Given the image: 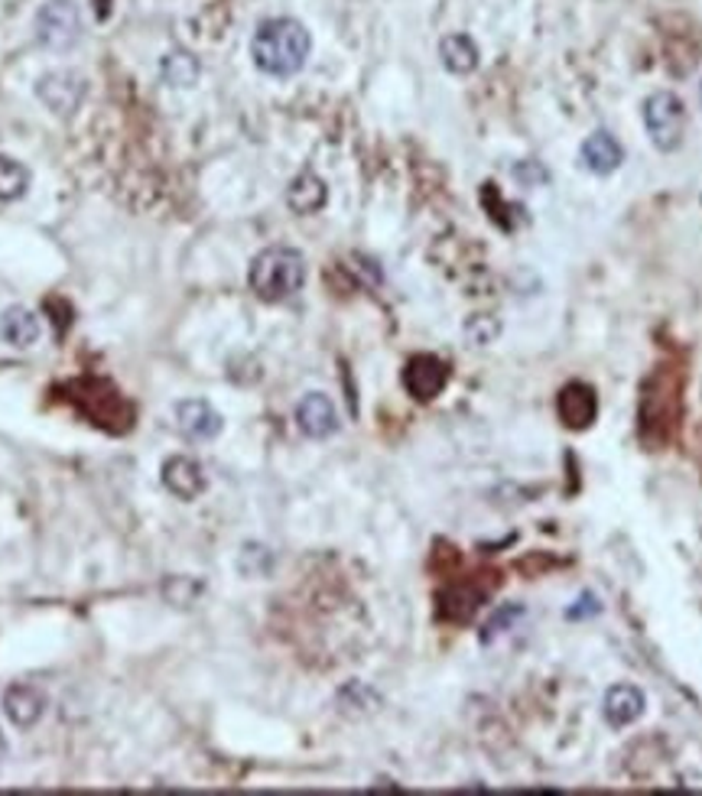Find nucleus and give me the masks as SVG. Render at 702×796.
I'll list each match as a JSON object with an SVG mask.
<instances>
[{"label": "nucleus", "mask_w": 702, "mask_h": 796, "mask_svg": "<svg viewBox=\"0 0 702 796\" xmlns=\"http://www.w3.org/2000/svg\"><path fill=\"white\" fill-rule=\"evenodd\" d=\"M36 40L53 50L65 53L78 46L82 40V13L72 0H46L36 13Z\"/></svg>", "instance_id": "4"}, {"label": "nucleus", "mask_w": 702, "mask_h": 796, "mask_svg": "<svg viewBox=\"0 0 702 796\" xmlns=\"http://www.w3.org/2000/svg\"><path fill=\"white\" fill-rule=\"evenodd\" d=\"M514 179H521L524 185H543L546 182V170L536 160H526V163L514 167Z\"/></svg>", "instance_id": "20"}, {"label": "nucleus", "mask_w": 702, "mask_h": 796, "mask_svg": "<svg viewBox=\"0 0 702 796\" xmlns=\"http://www.w3.org/2000/svg\"><path fill=\"white\" fill-rule=\"evenodd\" d=\"M556 413L563 426L570 429H588L598 416V397L588 384H566L556 400Z\"/></svg>", "instance_id": "10"}, {"label": "nucleus", "mask_w": 702, "mask_h": 796, "mask_svg": "<svg viewBox=\"0 0 702 796\" xmlns=\"http://www.w3.org/2000/svg\"><path fill=\"white\" fill-rule=\"evenodd\" d=\"M30 189V170L10 157H0V202H13L26 195Z\"/></svg>", "instance_id": "18"}, {"label": "nucleus", "mask_w": 702, "mask_h": 796, "mask_svg": "<svg viewBox=\"0 0 702 796\" xmlns=\"http://www.w3.org/2000/svg\"><path fill=\"white\" fill-rule=\"evenodd\" d=\"M644 709H647V699H644L641 689L631 686V682L611 686V689L605 692V702H602L605 722H608L611 729H628V725H635L644 715Z\"/></svg>", "instance_id": "9"}, {"label": "nucleus", "mask_w": 702, "mask_h": 796, "mask_svg": "<svg viewBox=\"0 0 702 796\" xmlns=\"http://www.w3.org/2000/svg\"><path fill=\"white\" fill-rule=\"evenodd\" d=\"M160 72H163V82H167V85H173V88H192V85L199 82V72H202V68H199V59L192 56V53L176 50V53L163 59Z\"/></svg>", "instance_id": "17"}, {"label": "nucleus", "mask_w": 702, "mask_h": 796, "mask_svg": "<svg viewBox=\"0 0 702 796\" xmlns=\"http://www.w3.org/2000/svg\"><path fill=\"white\" fill-rule=\"evenodd\" d=\"M3 712H7V719L17 729H33L43 719V712H46V696L36 686H30V682L10 686L3 692Z\"/></svg>", "instance_id": "11"}, {"label": "nucleus", "mask_w": 702, "mask_h": 796, "mask_svg": "<svg viewBox=\"0 0 702 796\" xmlns=\"http://www.w3.org/2000/svg\"><path fill=\"white\" fill-rule=\"evenodd\" d=\"M3 757H7V741L0 735V764H3Z\"/></svg>", "instance_id": "22"}, {"label": "nucleus", "mask_w": 702, "mask_h": 796, "mask_svg": "<svg viewBox=\"0 0 702 796\" xmlns=\"http://www.w3.org/2000/svg\"><path fill=\"white\" fill-rule=\"evenodd\" d=\"M40 319L30 312V309H23V306H10L3 316H0V339L7 341V344H13V348H30V344H36L40 341Z\"/></svg>", "instance_id": "15"}, {"label": "nucleus", "mask_w": 702, "mask_h": 796, "mask_svg": "<svg viewBox=\"0 0 702 796\" xmlns=\"http://www.w3.org/2000/svg\"><path fill=\"white\" fill-rule=\"evenodd\" d=\"M296 426L309 439H329L339 433V410L326 394H306L296 406Z\"/></svg>", "instance_id": "8"}, {"label": "nucleus", "mask_w": 702, "mask_h": 796, "mask_svg": "<svg viewBox=\"0 0 702 796\" xmlns=\"http://www.w3.org/2000/svg\"><path fill=\"white\" fill-rule=\"evenodd\" d=\"M247 280L251 289L267 303L290 299L306 284V257L296 247H284V244L267 247L254 257Z\"/></svg>", "instance_id": "2"}, {"label": "nucleus", "mask_w": 702, "mask_h": 796, "mask_svg": "<svg viewBox=\"0 0 702 796\" xmlns=\"http://www.w3.org/2000/svg\"><path fill=\"white\" fill-rule=\"evenodd\" d=\"M621 160H625V150H621V144H618L608 130H595L592 137H585L583 150H579V163H583L592 176H608V172H615L621 167Z\"/></svg>", "instance_id": "13"}, {"label": "nucleus", "mask_w": 702, "mask_h": 796, "mask_svg": "<svg viewBox=\"0 0 702 796\" xmlns=\"http://www.w3.org/2000/svg\"><path fill=\"white\" fill-rule=\"evenodd\" d=\"M644 127L647 137L657 150L673 153L683 144V130H687V108L673 92H653L644 102Z\"/></svg>", "instance_id": "3"}, {"label": "nucleus", "mask_w": 702, "mask_h": 796, "mask_svg": "<svg viewBox=\"0 0 702 796\" xmlns=\"http://www.w3.org/2000/svg\"><path fill=\"white\" fill-rule=\"evenodd\" d=\"M524 615V608L521 605H508L501 615H494L491 622H488V630L481 634V640H494V634H504L508 627H511V622H518Z\"/></svg>", "instance_id": "19"}, {"label": "nucleus", "mask_w": 702, "mask_h": 796, "mask_svg": "<svg viewBox=\"0 0 702 796\" xmlns=\"http://www.w3.org/2000/svg\"><path fill=\"white\" fill-rule=\"evenodd\" d=\"M163 485L176 498L195 501L205 491V471H202V465L195 458L176 455V458H167V465H163Z\"/></svg>", "instance_id": "12"}, {"label": "nucleus", "mask_w": 702, "mask_h": 796, "mask_svg": "<svg viewBox=\"0 0 702 796\" xmlns=\"http://www.w3.org/2000/svg\"><path fill=\"white\" fill-rule=\"evenodd\" d=\"M326 199H329V189L312 170L299 172L287 189V205L296 215H316L326 205Z\"/></svg>", "instance_id": "14"}, {"label": "nucleus", "mask_w": 702, "mask_h": 796, "mask_svg": "<svg viewBox=\"0 0 702 796\" xmlns=\"http://www.w3.org/2000/svg\"><path fill=\"white\" fill-rule=\"evenodd\" d=\"M36 95L50 112L59 114V117H68V114H75V108L85 98V82H82L78 72H50V75L40 78Z\"/></svg>", "instance_id": "5"}, {"label": "nucleus", "mask_w": 702, "mask_h": 796, "mask_svg": "<svg viewBox=\"0 0 702 796\" xmlns=\"http://www.w3.org/2000/svg\"><path fill=\"white\" fill-rule=\"evenodd\" d=\"M446 381H449V368L436 354H416V358H410L407 368H404V388L416 400L439 397Z\"/></svg>", "instance_id": "7"}, {"label": "nucleus", "mask_w": 702, "mask_h": 796, "mask_svg": "<svg viewBox=\"0 0 702 796\" xmlns=\"http://www.w3.org/2000/svg\"><path fill=\"white\" fill-rule=\"evenodd\" d=\"M583 602H585V605H579V608H570V618H583V615H592V612H598V602H595L592 595H585Z\"/></svg>", "instance_id": "21"}, {"label": "nucleus", "mask_w": 702, "mask_h": 796, "mask_svg": "<svg viewBox=\"0 0 702 796\" xmlns=\"http://www.w3.org/2000/svg\"><path fill=\"white\" fill-rule=\"evenodd\" d=\"M176 426H179V433L185 439L209 443V439H215L225 429V420L205 400H182V403H176Z\"/></svg>", "instance_id": "6"}, {"label": "nucleus", "mask_w": 702, "mask_h": 796, "mask_svg": "<svg viewBox=\"0 0 702 796\" xmlns=\"http://www.w3.org/2000/svg\"><path fill=\"white\" fill-rule=\"evenodd\" d=\"M439 59L453 75H468L478 68V46L462 33H453L439 43Z\"/></svg>", "instance_id": "16"}, {"label": "nucleus", "mask_w": 702, "mask_h": 796, "mask_svg": "<svg viewBox=\"0 0 702 796\" xmlns=\"http://www.w3.org/2000/svg\"><path fill=\"white\" fill-rule=\"evenodd\" d=\"M312 50V36L309 30L292 20V17H274V20H264L251 40V56L254 65L264 72V75H274V78H290L296 75Z\"/></svg>", "instance_id": "1"}]
</instances>
